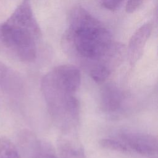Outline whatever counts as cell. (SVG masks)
Wrapping results in <instances>:
<instances>
[{
  "mask_svg": "<svg viewBox=\"0 0 158 158\" xmlns=\"http://www.w3.org/2000/svg\"><path fill=\"white\" fill-rule=\"evenodd\" d=\"M152 31V24L146 23L137 29L131 36L127 48V56L130 64H136L143 55L144 47Z\"/></svg>",
  "mask_w": 158,
  "mask_h": 158,
  "instance_id": "obj_5",
  "label": "cell"
},
{
  "mask_svg": "<svg viewBox=\"0 0 158 158\" xmlns=\"http://www.w3.org/2000/svg\"><path fill=\"white\" fill-rule=\"evenodd\" d=\"M0 158H21L15 145L6 136L0 137Z\"/></svg>",
  "mask_w": 158,
  "mask_h": 158,
  "instance_id": "obj_8",
  "label": "cell"
},
{
  "mask_svg": "<svg viewBox=\"0 0 158 158\" xmlns=\"http://www.w3.org/2000/svg\"><path fill=\"white\" fill-rule=\"evenodd\" d=\"M32 146V158H56L52 147L48 143L35 140Z\"/></svg>",
  "mask_w": 158,
  "mask_h": 158,
  "instance_id": "obj_7",
  "label": "cell"
},
{
  "mask_svg": "<svg viewBox=\"0 0 158 158\" xmlns=\"http://www.w3.org/2000/svg\"><path fill=\"white\" fill-rule=\"evenodd\" d=\"M12 76L11 70L4 63L0 61V85L5 87Z\"/></svg>",
  "mask_w": 158,
  "mask_h": 158,
  "instance_id": "obj_11",
  "label": "cell"
},
{
  "mask_svg": "<svg viewBox=\"0 0 158 158\" xmlns=\"http://www.w3.org/2000/svg\"><path fill=\"white\" fill-rule=\"evenodd\" d=\"M81 82L80 70L71 64L54 67L41 81V90L49 110L54 119L66 128L78 120L79 102L74 94Z\"/></svg>",
  "mask_w": 158,
  "mask_h": 158,
  "instance_id": "obj_2",
  "label": "cell"
},
{
  "mask_svg": "<svg viewBox=\"0 0 158 158\" xmlns=\"http://www.w3.org/2000/svg\"><path fill=\"white\" fill-rule=\"evenodd\" d=\"M23 1H28V0H23Z\"/></svg>",
  "mask_w": 158,
  "mask_h": 158,
  "instance_id": "obj_14",
  "label": "cell"
},
{
  "mask_svg": "<svg viewBox=\"0 0 158 158\" xmlns=\"http://www.w3.org/2000/svg\"><path fill=\"white\" fill-rule=\"evenodd\" d=\"M144 0H128L125 10L126 12L128 14H131L134 12L142 4Z\"/></svg>",
  "mask_w": 158,
  "mask_h": 158,
  "instance_id": "obj_13",
  "label": "cell"
},
{
  "mask_svg": "<svg viewBox=\"0 0 158 158\" xmlns=\"http://www.w3.org/2000/svg\"><path fill=\"white\" fill-rule=\"evenodd\" d=\"M123 94L115 85L108 83L104 85L101 92L100 105L105 112H112L117 110L122 106Z\"/></svg>",
  "mask_w": 158,
  "mask_h": 158,
  "instance_id": "obj_6",
  "label": "cell"
},
{
  "mask_svg": "<svg viewBox=\"0 0 158 158\" xmlns=\"http://www.w3.org/2000/svg\"><path fill=\"white\" fill-rule=\"evenodd\" d=\"M122 141L128 148L139 154L152 156L157 152V139L151 135L144 133L127 131L120 135Z\"/></svg>",
  "mask_w": 158,
  "mask_h": 158,
  "instance_id": "obj_4",
  "label": "cell"
},
{
  "mask_svg": "<svg viewBox=\"0 0 158 158\" xmlns=\"http://www.w3.org/2000/svg\"><path fill=\"white\" fill-rule=\"evenodd\" d=\"M123 0H102V4L103 6L110 10H115L118 9Z\"/></svg>",
  "mask_w": 158,
  "mask_h": 158,
  "instance_id": "obj_12",
  "label": "cell"
},
{
  "mask_svg": "<svg viewBox=\"0 0 158 158\" xmlns=\"http://www.w3.org/2000/svg\"><path fill=\"white\" fill-rule=\"evenodd\" d=\"M41 35L31 7L24 1L0 25V47L6 48L22 61L31 62L36 57Z\"/></svg>",
  "mask_w": 158,
  "mask_h": 158,
  "instance_id": "obj_3",
  "label": "cell"
},
{
  "mask_svg": "<svg viewBox=\"0 0 158 158\" xmlns=\"http://www.w3.org/2000/svg\"><path fill=\"white\" fill-rule=\"evenodd\" d=\"M64 49L85 62L88 68L102 64L110 68L122 52V46L113 41L109 30L81 6L73 8L69 27L62 39Z\"/></svg>",
  "mask_w": 158,
  "mask_h": 158,
  "instance_id": "obj_1",
  "label": "cell"
},
{
  "mask_svg": "<svg viewBox=\"0 0 158 158\" xmlns=\"http://www.w3.org/2000/svg\"><path fill=\"white\" fill-rule=\"evenodd\" d=\"M99 144L103 148L117 151L120 152H127L130 150L128 147L122 141L112 138H103L99 141Z\"/></svg>",
  "mask_w": 158,
  "mask_h": 158,
  "instance_id": "obj_10",
  "label": "cell"
},
{
  "mask_svg": "<svg viewBox=\"0 0 158 158\" xmlns=\"http://www.w3.org/2000/svg\"><path fill=\"white\" fill-rule=\"evenodd\" d=\"M91 78L96 83H102L110 76V68L102 64L95 65L88 69Z\"/></svg>",
  "mask_w": 158,
  "mask_h": 158,
  "instance_id": "obj_9",
  "label": "cell"
}]
</instances>
